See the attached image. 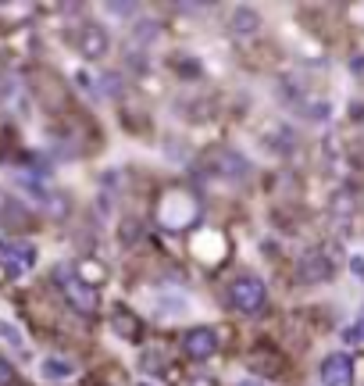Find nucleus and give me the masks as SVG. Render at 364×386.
<instances>
[{
    "label": "nucleus",
    "instance_id": "412c9836",
    "mask_svg": "<svg viewBox=\"0 0 364 386\" xmlns=\"http://www.w3.org/2000/svg\"><path fill=\"white\" fill-rule=\"evenodd\" d=\"M240 386H265V383H261V379H243Z\"/></svg>",
    "mask_w": 364,
    "mask_h": 386
},
{
    "label": "nucleus",
    "instance_id": "f3484780",
    "mask_svg": "<svg viewBox=\"0 0 364 386\" xmlns=\"http://www.w3.org/2000/svg\"><path fill=\"white\" fill-rule=\"evenodd\" d=\"M111 15H136V4H107Z\"/></svg>",
    "mask_w": 364,
    "mask_h": 386
},
{
    "label": "nucleus",
    "instance_id": "f8f14e48",
    "mask_svg": "<svg viewBox=\"0 0 364 386\" xmlns=\"http://www.w3.org/2000/svg\"><path fill=\"white\" fill-rule=\"evenodd\" d=\"M111 326H115L125 340H136V336H140V318H133L125 308H118V311L111 315Z\"/></svg>",
    "mask_w": 364,
    "mask_h": 386
},
{
    "label": "nucleus",
    "instance_id": "f257e3e1",
    "mask_svg": "<svg viewBox=\"0 0 364 386\" xmlns=\"http://www.w3.org/2000/svg\"><path fill=\"white\" fill-rule=\"evenodd\" d=\"M72 272H75L72 265H57V268H54V283L64 290V297H68V304H72L75 311L93 315V311H97V304H100V297H97V290H93V286H86L82 279H75Z\"/></svg>",
    "mask_w": 364,
    "mask_h": 386
},
{
    "label": "nucleus",
    "instance_id": "f03ea898",
    "mask_svg": "<svg viewBox=\"0 0 364 386\" xmlns=\"http://www.w3.org/2000/svg\"><path fill=\"white\" fill-rule=\"evenodd\" d=\"M268 300V290L257 275H236L229 283V304L243 315H257Z\"/></svg>",
    "mask_w": 364,
    "mask_h": 386
},
{
    "label": "nucleus",
    "instance_id": "423d86ee",
    "mask_svg": "<svg viewBox=\"0 0 364 386\" xmlns=\"http://www.w3.org/2000/svg\"><path fill=\"white\" fill-rule=\"evenodd\" d=\"M321 383L325 386H354V361L347 354H329L321 361Z\"/></svg>",
    "mask_w": 364,
    "mask_h": 386
},
{
    "label": "nucleus",
    "instance_id": "1a4fd4ad",
    "mask_svg": "<svg viewBox=\"0 0 364 386\" xmlns=\"http://www.w3.org/2000/svg\"><path fill=\"white\" fill-rule=\"evenodd\" d=\"M218 172H222L225 179H247V176H250V161H247L243 154H236V150H225Z\"/></svg>",
    "mask_w": 364,
    "mask_h": 386
},
{
    "label": "nucleus",
    "instance_id": "20e7f679",
    "mask_svg": "<svg viewBox=\"0 0 364 386\" xmlns=\"http://www.w3.org/2000/svg\"><path fill=\"white\" fill-rule=\"evenodd\" d=\"M182 351H186L193 361H207L214 351H218V333L207 329V326H200V329H189V333L182 336Z\"/></svg>",
    "mask_w": 364,
    "mask_h": 386
},
{
    "label": "nucleus",
    "instance_id": "9d476101",
    "mask_svg": "<svg viewBox=\"0 0 364 386\" xmlns=\"http://www.w3.org/2000/svg\"><path fill=\"white\" fill-rule=\"evenodd\" d=\"M229 26H232L236 36H250V33H257V26H261V15H257L253 8H236Z\"/></svg>",
    "mask_w": 364,
    "mask_h": 386
},
{
    "label": "nucleus",
    "instance_id": "2eb2a0df",
    "mask_svg": "<svg viewBox=\"0 0 364 386\" xmlns=\"http://www.w3.org/2000/svg\"><path fill=\"white\" fill-rule=\"evenodd\" d=\"M100 90H104V93H122V79H118L115 72H107V75L100 79Z\"/></svg>",
    "mask_w": 364,
    "mask_h": 386
},
{
    "label": "nucleus",
    "instance_id": "0eeeda50",
    "mask_svg": "<svg viewBox=\"0 0 364 386\" xmlns=\"http://www.w3.org/2000/svg\"><path fill=\"white\" fill-rule=\"evenodd\" d=\"M79 50H82L86 61L104 57V54H107V33H104L100 26H86L82 36H79Z\"/></svg>",
    "mask_w": 364,
    "mask_h": 386
},
{
    "label": "nucleus",
    "instance_id": "a211bd4d",
    "mask_svg": "<svg viewBox=\"0 0 364 386\" xmlns=\"http://www.w3.org/2000/svg\"><path fill=\"white\" fill-rule=\"evenodd\" d=\"M343 340H347V343H357L361 336H357V329H354V326H347V329H343Z\"/></svg>",
    "mask_w": 364,
    "mask_h": 386
},
{
    "label": "nucleus",
    "instance_id": "6ab92c4d",
    "mask_svg": "<svg viewBox=\"0 0 364 386\" xmlns=\"http://www.w3.org/2000/svg\"><path fill=\"white\" fill-rule=\"evenodd\" d=\"M350 268H354V272L364 279V257H354V261H350Z\"/></svg>",
    "mask_w": 364,
    "mask_h": 386
},
{
    "label": "nucleus",
    "instance_id": "dca6fc26",
    "mask_svg": "<svg viewBox=\"0 0 364 386\" xmlns=\"http://www.w3.org/2000/svg\"><path fill=\"white\" fill-rule=\"evenodd\" d=\"M15 383V369H11V361L0 358V386H11Z\"/></svg>",
    "mask_w": 364,
    "mask_h": 386
},
{
    "label": "nucleus",
    "instance_id": "4468645a",
    "mask_svg": "<svg viewBox=\"0 0 364 386\" xmlns=\"http://www.w3.org/2000/svg\"><path fill=\"white\" fill-rule=\"evenodd\" d=\"M0 340H8L11 347H18V351L26 347V343H21V336H18V329L11 326V322H0Z\"/></svg>",
    "mask_w": 364,
    "mask_h": 386
},
{
    "label": "nucleus",
    "instance_id": "9b49d317",
    "mask_svg": "<svg viewBox=\"0 0 364 386\" xmlns=\"http://www.w3.org/2000/svg\"><path fill=\"white\" fill-rule=\"evenodd\" d=\"M39 372H43V379L57 383V379H72V376H75V365L64 361V358H47V361L39 365Z\"/></svg>",
    "mask_w": 364,
    "mask_h": 386
},
{
    "label": "nucleus",
    "instance_id": "6e6552de",
    "mask_svg": "<svg viewBox=\"0 0 364 386\" xmlns=\"http://www.w3.org/2000/svg\"><path fill=\"white\" fill-rule=\"evenodd\" d=\"M0 254L11 261V272H18V268H29L32 261H36V250L29 247V243H0Z\"/></svg>",
    "mask_w": 364,
    "mask_h": 386
},
{
    "label": "nucleus",
    "instance_id": "aec40b11",
    "mask_svg": "<svg viewBox=\"0 0 364 386\" xmlns=\"http://www.w3.org/2000/svg\"><path fill=\"white\" fill-rule=\"evenodd\" d=\"M354 329H357V336L364 340V308H361V315H357V322H354Z\"/></svg>",
    "mask_w": 364,
    "mask_h": 386
},
{
    "label": "nucleus",
    "instance_id": "39448f33",
    "mask_svg": "<svg viewBox=\"0 0 364 386\" xmlns=\"http://www.w3.org/2000/svg\"><path fill=\"white\" fill-rule=\"evenodd\" d=\"M296 275H300V283H329L332 279V261L321 250H311V254L300 257Z\"/></svg>",
    "mask_w": 364,
    "mask_h": 386
},
{
    "label": "nucleus",
    "instance_id": "ddd939ff",
    "mask_svg": "<svg viewBox=\"0 0 364 386\" xmlns=\"http://www.w3.org/2000/svg\"><path fill=\"white\" fill-rule=\"evenodd\" d=\"M157 36H161V26H157V21H146V18L133 29V43H140V47H150Z\"/></svg>",
    "mask_w": 364,
    "mask_h": 386
},
{
    "label": "nucleus",
    "instance_id": "7ed1b4c3",
    "mask_svg": "<svg viewBox=\"0 0 364 386\" xmlns=\"http://www.w3.org/2000/svg\"><path fill=\"white\" fill-rule=\"evenodd\" d=\"M32 222V211L21 204L15 193H8V190H0V226L4 229H11V232H21Z\"/></svg>",
    "mask_w": 364,
    "mask_h": 386
}]
</instances>
